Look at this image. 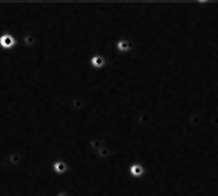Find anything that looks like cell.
Masks as SVG:
<instances>
[{
	"mask_svg": "<svg viewBox=\"0 0 218 196\" xmlns=\"http://www.w3.org/2000/svg\"><path fill=\"white\" fill-rule=\"evenodd\" d=\"M2 42H3L2 45H3V46H5V47L13 45V39L9 38V37H3V38H2Z\"/></svg>",
	"mask_w": 218,
	"mask_h": 196,
	"instance_id": "obj_1",
	"label": "cell"
},
{
	"mask_svg": "<svg viewBox=\"0 0 218 196\" xmlns=\"http://www.w3.org/2000/svg\"><path fill=\"white\" fill-rule=\"evenodd\" d=\"M128 42H125V41H122V42H119V49H120L122 51H124V50H127L128 49Z\"/></svg>",
	"mask_w": 218,
	"mask_h": 196,
	"instance_id": "obj_2",
	"label": "cell"
}]
</instances>
